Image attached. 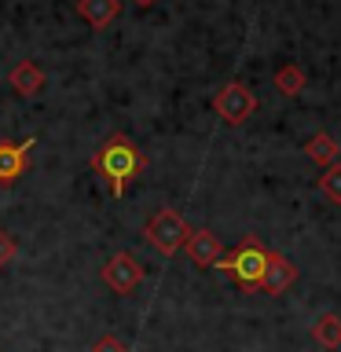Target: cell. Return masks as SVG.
<instances>
[{
	"mask_svg": "<svg viewBox=\"0 0 341 352\" xmlns=\"http://www.w3.org/2000/svg\"><path fill=\"white\" fill-rule=\"evenodd\" d=\"M77 15L92 30H107L121 15V0H77Z\"/></svg>",
	"mask_w": 341,
	"mask_h": 352,
	"instance_id": "obj_9",
	"label": "cell"
},
{
	"mask_svg": "<svg viewBox=\"0 0 341 352\" xmlns=\"http://www.w3.org/2000/svg\"><path fill=\"white\" fill-rule=\"evenodd\" d=\"M305 154L316 165H323V169H327V165H334V162H341V147H338V140L330 136V132H316V136L305 143Z\"/></svg>",
	"mask_w": 341,
	"mask_h": 352,
	"instance_id": "obj_11",
	"label": "cell"
},
{
	"mask_svg": "<svg viewBox=\"0 0 341 352\" xmlns=\"http://www.w3.org/2000/svg\"><path fill=\"white\" fill-rule=\"evenodd\" d=\"M187 235H191V228H187V220L176 213V209H158V213L143 224V239H147L162 257H173L176 250H184Z\"/></svg>",
	"mask_w": 341,
	"mask_h": 352,
	"instance_id": "obj_3",
	"label": "cell"
},
{
	"mask_svg": "<svg viewBox=\"0 0 341 352\" xmlns=\"http://www.w3.org/2000/svg\"><path fill=\"white\" fill-rule=\"evenodd\" d=\"M92 352H129V345L118 334H103V338L92 341Z\"/></svg>",
	"mask_w": 341,
	"mask_h": 352,
	"instance_id": "obj_15",
	"label": "cell"
},
{
	"mask_svg": "<svg viewBox=\"0 0 341 352\" xmlns=\"http://www.w3.org/2000/svg\"><path fill=\"white\" fill-rule=\"evenodd\" d=\"M319 191H323V198H330L334 206H341V162L323 169V176H319Z\"/></svg>",
	"mask_w": 341,
	"mask_h": 352,
	"instance_id": "obj_14",
	"label": "cell"
},
{
	"mask_svg": "<svg viewBox=\"0 0 341 352\" xmlns=\"http://www.w3.org/2000/svg\"><path fill=\"white\" fill-rule=\"evenodd\" d=\"M15 253H19V246H15V235H8V231L0 228V268H8V264L15 261Z\"/></svg>",
	"mask_w": 341,
	"mask_h": 352,
	"instance_id": "obj_16",
	"label": "cell"
},
{
	"mask_svg": "<svg viewBox=\"0 0 341 352\" xmlns=\"http://www.w3.org/2000/svg\"><path fill=\"white\" fill-rule=\"evenodd\" d=\"M143 165H147L143 151L129 136H121V132H114L110 140H103L99 151L92 154V173L107 184V191L114 198H121L129 191V184L143 173Z\"/></svg>",
	"mask_w": 341,
	"mask_h": 352,
	"instance_id": "obj_1",
	"label": "cell"
},
{
	"mask_svg": "<svg viewBox=\"0 0 341 352\" xmlns=\"http://www.w3.org/2000/svg\"><path fill=\"white\" fill-rule=\"evenodd\" d=\"M312 338H316V345H323V349H341V316L323 312L312 323Z\"/></svg>",
	"mask_w": 341,
	"mask_h": 352,
	"instance_id": "obj_12",
	"label": "cell"
},
{
	"mask_svg": "<svg viewBox=\"0 0 341 352\" xmlns=\"http://www.w3.org/2000/svg\"><path fill=\"white\" fill-rule=\"evenodd\" d=\"M294 283H297V268L283 257L279 250H272L268 253V268H264V279H261V290L272 294V297H279V294L290 290Z\"/></svg>",
	"mask_w": 341,
	"mask_h": 352,
	"instance_id": "obj_8",
	"label": "cell"
},
{
	"mask_svg": "<svg viewBox=\"0 0 341 352\" xmlns=\"http://www.w3.org/2000/svg\"><path fill=\"white\" fill-rule=\"evenodd\" d=\"M213 110H217L220 121H228V125H242V121H250V114L257 110V96H253L242 81H228L213 96Z\"/></svg>",
	"mask_w": 341,
	"mask_h": 352,
	"instance_id": "obj_4",
	"label": "cell"
},
{
	"mask_svg": "<svg viewBox=\"0 0 341 352\" xmlns=\"http://www.w3.org/2000/svg\"><path fill=\"white\" fill-rule=\"evenodd\" d=\"M37 147V136L22 140V143H11V140H0V187H11L15 180L30 173V154Z\"/></svg>",
	"mask_w": 341,
	"mask_h": 352,
	"instance_id": "obj_6",
	"label": "cell"
},
{
	"mask_svg": "<svg viewBox=\"0 0 341 352\" xmlns=\"http://www.w3.org/2000/svg\"><path fill=\"white\" fill-rule=\"evenodd\" d=\"M275 88H279L283 96H297L305 88V70L297 63H286V66H279L275 70Z\"/></svg>",
	"mask_w": 341,
	"mask_h": 352,
	"instance_id": "obj_13",
	"label": "cell"
},
{
	"mask_svg": "<svg viewBox=\"0 0 341 352\" xmlns=\"http://www.w3.org/2000/svg\"><path fill=\"white\" fill-rule=\"evenodd\" d=\"M268 253H272V250L264 246L257 235H246L235 250L220 257L217 268H224V272L235 275V283L242 286V290H261L264 268H268Z\"/></svg>",
	"mask_w": 341,
	"mask_h": 352,
	"instance_id": "obj_2",
	"label": "cell"
},
{
	"mask_svg": "<svg viewBox=\"0 0 341 352\" xmlns=\"http://www.w3.org/2000/svg\"><path fill=\"white\" fill-rule=\"evenodd\" d=\"M184 250H187V257H191V264H198V268H217L220 257H224V242H220L209 228H191Z\"/></svg>",
	"mask_w": 341,
	"mask_h": 352,
	"instance_id": "obj_7",
	"label": "cell"
},
{
	"mask_svg": "<svg viewBox=\"0 0 341 352\" xmlns=\"http://www.w3.org/2000/svg\"><path fill=\"white\" fill-rule=\"evenodd\" d=\"M132 4H136V8H151L154 0H132Z\"/></svg>",
	"mask_w": 341,
	"mask_h": 352,
	"instance_id": "obj_17",
	"label": "cell"
},
{
	"mask_svg": "<svg viewBox=\"0 0 341 352\" xmlns=\"http://www.w3.org/2000/svg\"><path fill=\"white\" fill-rule=\"evenodd\" d=\"M11 88H15L19 96H37L41 88H44V74H41V66L33 63V59H22L15 70H11Z\"/></svg>",
	"mask_w": 341,
	"mask_h": 352,
	"instance_id": "obj_10",
	"label": "cell"
},
{
	"mask_svg": "<svg viewBox=\"0 0 341 352\" xmlns=\"http://www.w3.org/2000/svg\"><path fill=\"white\" fill-rule=\"evenodd\" d=\"M103 283H107L114 294H132V290L143 283V264L132 257L129 250H118L114 257L103 264Z\"/></svg>",
	"mask_w": 341,
	"mask_h": 352,
	"instance_id": "obj_5",
	"label": "cell"
}]
</instances>
